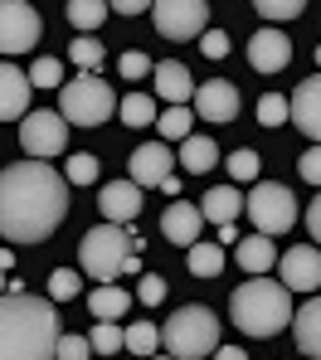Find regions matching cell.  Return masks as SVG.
<instances>
[{
  "label": "cell",
  "instance_id": "obj_1",
  "mask_svg": "<svg viewBox=\"0 0 321 360\" xmlns=\"http://www.w3.org/2000/svg\"><path fill=\"white\" fill-rule=\"evenodd\" d=\"M68 214V180L49 161H15L0 171V239L44 243Z\"/></svg>",
  "mask_w": 321,
  "mask_h": 360
},
{
  "label": "cell",
  "instance_id": "obj_2",
  "mask_svg": "<svg viewBox=\"0 0 321 360\" xmlns=\"http://www.w3.org/2000/svg\"><path fill=\"white\" fill-rule=\"evenodd\" d=\"M59 311L49 297L5 292L0 297V360H59Z\"/></svg>",
  "mask_w": 321,
  "mask_h": 360
},
{
  "label": "cell",
  "instance_id": "obj_3",
  "mask_svg": "<svg viewBox=\"0 0 321 360\" xmlns=\"http://www.w3.org/2000/svg\"><path fill=\"white\" fill-rule=\"evenodd\" d=\"M292 292L282 288V283H273V278H254V283H244V288H234V297H229V316H234V326L244 331V336H254V341H268V336H277L282 326H292Z\"/></svg>",
  "mask_w": 321,
  "mask_h": 360
},
{
  "label": "cell",
  "instance_id": "obj_4",
  "mask_svg": "<svg viewBox=\"0 0 321 360\" xmlns=\"http://www.w3.org/2000/svg\"><path fill=\"white\" fill-rule=\"evenodd\" d=\"M161 346H166V356L176 360H204L219 351V316L209 311V307H181L171 321H166V331H161Z\"/></svg>",
  "mask_w": 321,
  "mask_h": 360
},
{
  "label": "cell",
  "instance_id": "obj_5",
  "mask_svg": "<svg viewBox=\"0 0 321 360\" xmlns=\"http://www.w3.org/2000/svg\"><path fill=\"white\" fill-rule=\"evenodd\" d=\"M131 253H136V234H127L122 224H98V229H88V234L78 239V263H83V273H88L93 283L122 278Z\"/></svg>",
  "mask_w": 321,
  "mask_h": 360
},
{
  "label": "cell",
  "instance_id": "obj_6",
  "mask_svg": "<svg viewBox=\"0 0 321 360\" xmlns=\"http://www.w3.org/2000/svg\"><path fill=\"white\" fill-rule=\"evenodd\" d=\"M112 112H117V93L98 73H78L73 83L59 88V117L68 127H103Z\"/></svg>",
  "mask_w": 321,
  "mask_h": 360
},
{
  "label": "cell",
  "instance_id": "obj_7",
  "mask_svg": "<svg viewBox=\"0 0 321 360\" xmlns=\"http://www.w3.org/2000/svg\"><path fill=\"white\" fill-rule=\"evenodd\" d=\"M244 210H249V219H254V229L263 239L287 234L297 224V200H292V190L282 180H258L249 190V200H244Z\"/></svg>",
  "mask_w": 321,
  "mask_h": 360
},
{
  "label": "cell",
  "instance_id": "obj_8",
  "mask_svg": "<svg viewBox=\"0 0 321 360\" xmlns=\"http://www.w3.org/2000/svg\"><path fill=\"white\" fill-rule=\"evenodd\" d=\"M20 146H25V156L30 161H54V156H64L68 146V122L59 112H30L25 127H20Z\"/></svg>",
  "mask_w": 321,
  "mask_h": 360
},
{
  "label": "cell",
  "instance_id": "obj_9",
  "mask_svg": "<svg viewBox=\"0 0 321 360\" xmlns=\"http://www.w3.org/2000/svg\"><path fill=\"white\" fill-rule=\"evenodd\" d=\"M39 15H34V5H25V0H0V54L5 59H15V54H30L34 44H39Z\"/></svg>",
  "mask_w": 321,
  "mask_h": 360
},
{
  "label": "cell",
  "instance_id": "obj_10",
  "mask_svg": "<svg viewBox=\"0 0 321 360\" xmlns=\"http://www.w3.org/2000/svg\"><path fill=\"white\" fill-rule=\"evenodd\" d=\"M151 15H156V34L161 39H195L209 25V5L204 0H161V5H151Z\"/></svg>",
  "mask_w": 321,
  "mask_h": 360
},
{
  "label": "cell",
  "instance_id": "obj_11",
  "mask_svg": "<svg viewBox=\"0 0 321 360\" xmlns=\"http://www.w3.org/2000/svg\"><path fill=\"white\" fill-rule=\"evenodd\" d=\"M277 268H282L277 283H282L287 292H317L321 288V248L317 243H292Z\"/></svg>",
  "mask_w": 321,
  "mask_h": 360
},
{
  "label": "cell",
  "instance_id": "obj_12",
  "mask_svg": "<svg viewBox=\"0 0 321 360\" xmlns=\"http://www.w3.org/2000/svg\"><path fill=\"white\" fill-rule=\"evenodd\" d=\"M190 112H195V117H204V122H234V117H239V88H234L229 78L195 83Z\"/></svg>",
  "mask_w": 321,
  "mask_h": 360
},
{
  "label": "cell",
  "instance_id": "obj_13",
  "mask_svg": "<svg viewBox=\"0 0 321 360\" xmlns=\"http://www.w3.org/2000/svg\"><path fill=\"white\" fill-rule=\"evenodd\" d=\"M171 166H176V156H171V146L166 141H146V146H136L127 161V180L131 185H161V180L171 176Z\"/></svg>",
  "mask_w": 321,
  "mask_h": 360
},
{
  "label": "cell",
  "instance_id": "obj_14",
  "mask_svg": "<svg viewBox=\"0 0 321 360\" xmlns=\"http://www.w3.org/2000/svg\"><path fill=\"white\" fill-rule=\"evenodd\" d=\"M30 73L15 68L10 59H0V122H15V117H30Z\"/></svg>",
  "mask_w": 321,
  "mask_h": 360
},
{
  "label": "cell",
  "instance_id": "obj_15",
  "mask_svg": "<svg viewBox=\"0 0 321 360\" xmlns=\"http://www.w3.org/2000/svg\"><path fill=\"white\" fill-rule=\"evenodd\" d=\"M287 108H292V127L307 131L312 146H321V73L307 78V83H297V93L287 98Z\"/></svg>",
  "mask_w": 321,
  "mask_h": 360
},
{
  "label": "cell",
  "instance_id": "obj_16",
  "mask_svg": "<svg viewBox=\"0 0 321 360\" xmlns=\"http://www.w3.org/2000/svg\"><path fill=\"white\" fill-rule=\"evenodd\" d=\"M249 63H254L258 73H282L292 63V39L282 30H258L254 39H249Z\"/></svg>",
  "mask_w": 321,
  "mask_h": 360
},
{
  "label": "cell",
  "instance_id": "obj_17",
  "mask_svg": "<svg viewBox=\"0 0 321 360\" xmlns=\"http://www.w3.org/2000/svg\"><path fill=\"white\" fill-rule=\"evenodd\" d=\"M199 229H204V214H199V205H190V200H176V205H166V214H161V234H166V243L195 248V243H199Z\"/></svg>",
  "mask_w": 321,
  "mask_h": 360
},
{
  "label": "cell",
  "instance_id": "obj_18",
  "mask_svg": "<svg viewBox=\"0 0 321 360\" xmlns=\"http://www.w3.org/2000/svg\"><path fill=\"white\" fill-rule=\"evenodd\" d=\"M98 210L107 214V224H136V214H141V185L107 180L103 195H98Z\"/></svg>",
  "mask_w": 321,
  "mask_h": 360
},
{
  "label": "cell",
  "instance_id": "obj_19",
  "mask_svg": "<svg viewBox=\"0 0 321 360\" xmlns=\"http://www.w3.org/2000/svg\"><path fill=\"white\" fill-rule=\"evenodd\" d=\"M151 83H156V93L166 98V108H190V103H195V78H190L185 63H176V59L156 63Z\"/></svg>",
  "mask_w": 321,
  "mask_h": 360
},
{
  "label": "cell",
  "instance_id": "obj_20",
  "mask_svg": "<svg viewBox=\"0 0 321 360\" xmlns=\"http://www.w3.org/2000/svg\"><path fill=\"white\" fill-rule=\"evenodd\" d=\"M292 341H297L302 356L321 360V297H307L292 311Z\"/></svg>",
  "mask_w": 321,
  "mask_h": 360
},
{
  "label": "cell",
  "instance_id": "obj_21",
  "mask_svg": "<svg viewBox=\"0 0 321 360\" xmlns=\"http://www.w3.org/2000/svg\"><path fill=\"white\" fill-rule=\"evenodd\" d=\"M199 214H204L209 224H234V219L244 214V190H234V185L204 190V200H199Z\"/></svg>",
  "mask_w": 321,
  "mask_h": 360
},
{
  "label": "cell",
  "instance_id": "obj_22",
  "mask_svg": "<svg viewBox=\"0 0 321 360\" xmlns=\"http://www.w3.org/2000/svg\"><path fill=\"white\" fill-rule=\"evenodd\" d=\"M239 268L254 273V278H268V268H277V248H273V239L249 234V239L239 243Z\"/></svg>",
  "mask_w": 321,
  "mask_h": 360
},
{
  "label": "cell",
  "instance_id": "obj_23",
  "mask_svg": "<svg viewBox=\"0 0 321 360\" xmlns=\"http://www.w3.org/2000/svg\"><path fill=\"white\" fill-rule=\"evenodd\" d=\"M181 166L195 171V176L214 171V166H219V146H214L209 136H190V141H181Z\"/></svg>",
  "mask_w": 321,
  "mask_h": 360
},
{
  "label": "cell",
  "instance_id": "obj_24",
  "mask_svg": "<svg viewBox=\"0 0 321 360\" xmlns=\"http://www.w3.org/2000/svg\"><path fill=\"white\" fill-rule=\"evenodd\" d=\"M88 311H93L98 321H122V316H127V292L112 288V283H103V288L88 297Z\"/></svg>",
  "mask_w": 321,
  "mask_h": 360
},
{
  "label": "cell",
  "instance_id": "obj_25",
  "mask_svg": "<svg viewBox=\"0 0 321 360\" xmlns=\"http://www.w3.org/2000/svg\"><path fill=\"white\" fill-rule=\"evenodd\" d=\"M185 268L195 278H219L224 273V248L219 243H195V248H185Z\"/></svg>",
  "mask_w": 321,
  "mask_h": 360
},
{
  "label": "cell",
  "instance_id": "obj_26",
  "mask_svg": "<svg viewBox=\"0 0 321 360\" xmlns=\"http://www.w3.org/2000/svg\"><path fill=\"white\" fill-rule=\"evenodd\" d=\"M190 127H195L190 108H166V112L156 117V131H161V141H166V146H171V141H190V136H195Z\"/></svg>",
  "mask_w": 321,
  "mask_h": 360
},
{
  "label": "cell",
  "instance_id": "obj_27",
  "mask_svg": "<svg viewBox=\"0 0 321 360\" xmlns=\"http://www.w3.org/2000/svg\"><path fill=\"white\" fill-rule=\"evenodd\" d=\"M117 117L127 127H156V98L151 93H131V98L117 103Z\"/></svg>",
  "mask_w": 321,
  "mask_h": 360
},
{
  "label": "cell",
  "instance_id": "obj_28",
  "mask_svg": "<svg viewBox=\"0 0 321 360\" xmlns=\"http://www.w3.org/2000/svg\"><path fill=\"white\" fill-rule=\"evenodd\" d=\"M107 10H112V5H103V0H68V20H73L83 34H93V30L107 20Z\"/></svg>",
  "mask_w": 321,
  "mask_h": 360
},
{
  "label": "cell",
  "instance_id": "obj_29",
  "mask_svg": "<svg viewBox=\"0 0 321 360\" xmlns=\"http://www.w3.org/2000/svg\"><path fill=\"white\" fill-rule=\"evenodd\" d=\"M88 341H93L98 356H117V351L127 346V326H117V321H98V326L88 331Z\"/></svg>",
  "mask_w": 321,
  "mask_h": 360
},
{
  "label": "cell",
  "instance_id": "obj_30",
  "mask_svg": "<svg viewBox=\"0 0 321 360\" xmlns=\"http://www.w3.org/2000/svg\"><path fill=\"white\" fill-rule=\"evenodd\" d=\"M127 351L131 356H156V351H161V331H156V326H151V321H131L127 326Z\"/></svg>",
  "mask_w": 321,
  "mask_h": 360
},
{
  "label": "cell",
  "instance_id": "obj_31",
  "mask_svg": "<svg viewBox=\"0 0 321 360\" xmlns=\"http://www.w3.org/2000/svg\"><path fill=\"white\" fill-rule=\"evenodd\" d=\"M68 59L78 63L83 73H98V63H103V44H98L93 34H78V39L68 44Z\"/></svg>",
  "mask_w": 321,
  "mask_h": 360
},
{
  "label": "cell",
  "instance_id": "obj_32",
  "mask_svg": "<svg viewBox=\"0 0 321 360\" xmlns=\"http://www.w3.org/2000/svg\"><path fill=\"white\" fill-rule=\"evenodd\" d=\"M98 176H103V161H98V156H88V151L68 156V171H64L68 185H93Z\"/></svg>",
  "mask_w": 321,
  "mask_h": 360
},
{
  "label": "cell",
  "instance_id": "obj_33",
  "mask_svg": "<svg viewBox=\"0 0 321 360\" xmlns=\"http://www.w3.org/2000/svg\"><path fill=\"white\" fill-rule=\"evenodd\" d=\"M258 122H263V127H282V122H292L287 98H282V93H263V98H258Z\"/></svg>",
  "mask_w": 321,
  "mask_h": 360
},
{
  "label": "cell",
  "instance_id": "obj_34",
  "mask_svg": "<svg viewBox=\"0 0 321 360\" xmlns=\"http://www.w3.org/2000/svg\"><path fill=\"white\" fill-rule=\"evenodd\" d=\"M254 10L263 15V20H273V25H277V20H297V15H307L302 0H258Z\"/></svg>",
  "mask_w": 321,
  "mask_h": 360
},
{
  "label": "cell",
  "instance_id": "obj_35",
  "mask_svg": "<svg viewBox=\"0 0 321 360\" xmlns=\"http://www.w3.org/2000/svg\"><path fill=\"white\" fill-rule=\"evenodd\" d=\"M30 83H34V88H64V63L59 59H34Z\"/></svg>",
  "mask_w": 321,
  "mask_h": 360
},
{
  "label": "cell",
  "instance_id": "obj_36",
  "mask_svg": "<svg viewBox=\"0 0 321 360\" xmlns=\"http://www.w3.org/2000/svg\"><path fill=\"white\" fill-rule=\"evenodd\" d=\"M224 166H229V176H234V180H258V151L239 146V151H234Z\"/></svg>",
  "mask_w": 321,
  "mask_h": 360
},
{
  "label": "cell",
  "instance_id": "obj_37",
  "mask_svg": "<svg viewBox=\"0 0 321 360\" xmlns=\"http://www.w3.org/2000/svg\"><path fill=\"white\" fill-rule=\"evenodd\" d=\"M49 297L54 302H73L78 297V273H73V268H59V273L49 278Z\"/></svg>",
  "mask_w": 321,
  "mask_h": 360
},
{
  "label": "cell",
  "instance_id": "obj_38",
  "mask_svg": "<svg viewBox=\"0 0 321 360\" xmlns=\"http://www.w3.org/2000/svg\"><path fill=\"white\" fill-rule=\"evenodd\" d=\"M88 356H98L88 336H73V331H64V336H59V360H88Z\"/></svg>",
  "mask_w": 321,
  "mask_h": 360
},
{
  "label": "cell",
  "instance_id": "obj_39",
  "mask_svg": "<svg viewBox=\"0 0 321 360\" xmlns=\"http://www.w3.org/2000/svg\"><path fill=\"white\" fill-rule=\"evenodd\" d=\"M136 302H141V307H156V302H166V278H151V273H141Z\"/></svg>",
  "mask_w": 321,
  "mask_h": 360
},
{
  "label": "cell",
  "instance_id": "obj_40",
  "mask_svg": "<svg viewBox=\"0 0 321 360\" xmlns=\"http://www.w3.org/2000/svg\"><path fill=\"white\" fill-rule=\"evenodd\" d=\"M199 54H204V59H224V54H229V34H224V30H204Z\"/></svg>",
  "mask_w": 321,
  "mask_h": 360
},
{
  "label": "cell",
  "instance_id": "obj_41",
  "mask_svg": "<svg viewBox=\"0 0 321 360\" xmlns=\"http://www.w3.org/2000/svg\"><path fill=\"white\" fill-rule=\"evenodd\" d=\"M146 73H156V63L146 59L141 49H131V54H122V78H146Z\"/></svg>",
  "mask_w": 321,
  "mask_h": 360
},
{
  "label": "cell",
  "instance_id": "obj_42",
  "mask_svg": "<svg viewBox=\"0 0 321 360\" xmlns=\"http://www.w3.org/2000/svg\"><path fill=\"white\" fill-rule=\"evenodd\" d=\"M297 171H302V180H312V185H321V146H312L302 161H297Z\"/></svg>",
  "mask_w": 321,
  "mask_h": 360
},
{
  "label": "cell",
  "instance_id": "obj_43",
  "mask_svg": "<svg viewBox=\"0 0 321 360\" xmlns=\"http://www.w3.org/2000/svg\"><path fill=\"white\" fill-rule=\"evenodd\" d=\"M307 229H312V239L321 243V195L312 200V205H307Z\"/></svg>",
  "mask_w": 321,
  "mask_h": 360
},
{
  "label": "cell",
  "instance_id": "obj_44",
  "mask_svg": "<svg viewBox=\"0 0 321 360\" xmlns=\"http://www.w3.org/2000/svg\"><path fill=\"white\" fill-rule=\"evenodd\" d=\"M112 10H122V15H141V10H151V5H146V0H117Z\"/></svg>",
  "mask_w": 321,
  "mask_h": 360
},
{
  "label": "cell",
  "instance_id": "obj_45",
  "mask_svg": "<svg viewBox=\"0 0 321 360\" xmlns=\"http://www.w3.org/2000/svg\"><path fill=\"white\" fill-rule=\"evenodd\" d=\"M214 360H249V356H244L239 346H219V351H214Z\"/></svg>",
  "mask_w": 321,
  "mask_h": 360
},
{
  "label": "cell",
  "instance_id": "obj_46",
  "mask_svg": "<svg viewBox=\"0 0 321 360\" xmlns=\"http://www.w3.org/2000/svg\"><path fill=\"white\" fill-rule=\"evenodd\" d=\"M219 243H239V229L234 224H219Z\"/></svg>",
  "mask_w": 321,
  "mask_h": 360
},
{
  "label": "cell",
  "instance_id": "obj_47",
  "mask_svg": "<svg viewBox=\"0 0 321 360\" xmlns=\"http://www.w3.org/2000/svg\"><path fill=\"white\" fill-rule=\"evenodd\" d=\"M10 268H15V253H10V248H0V273L10 278Z\"/></svg>",
  "mask_w": 321,
  "mask_h": 360
},
{
  "label": "cell",
  "instance_id": "obj_48",
  "mask_svg": "<svg viewBox=\"0 0 321 360\" xmlns=\"http://www.w3.org/2000/svg\"><path fill=\"white\" fill-rule=\"evenodd\" d=\"M5 288H10V278H5V273H0V297H5Z\"/></svg>",
  "mask_w": 321,
  "mask_h": 360
},
{
  "label": "cell",
  "instance_id": "obj_49",
  "mask_svg": "<svg viewBox=\"0 0 321 360\" xmlns=\"http://www.w3.org/2000/svg\"><path fill=\"white\" fill-rule=\"evenodd\" d=\"M146 360H176V356H146Z\"/></svg>",
  "mask_w": 321,
  "mask_h": 360
},
{
  "label": "cell",
  "instance_id": "obj_50",
  "mask_svg": "<svg viewBox=\"0 0 321 360\" xmlns=\"http://www.w3.org/2000/svg\"><path fill=\"white\" fill-rule=\"evenodd\" d=\"M317 68H321V44H317Z\"/></svg>",
  "mask_w": 321,
  "mask_h": 360
}]
</instances>
